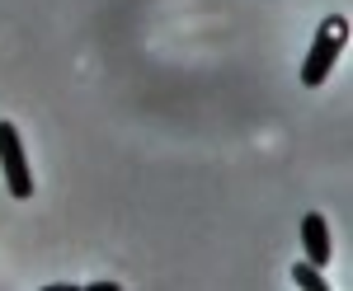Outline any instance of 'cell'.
<instances>
[{
	"instance_id": "obj_2",
	"label": "cell",
	"mask_w": 353,
	"mask_h": 291,
	"mask_svg": "<svg viewBox=\"0 0 353 291\" xmlns=\"http://www.w3.org/2000/svg\"><path fill=\"white\" fill-rule=\"evenodd\" d=\"M0 169H5V184H10V197H33V174H28L24 160V136L14 122H0Z\"/></svg>"
},
{
	"instance_id": "obj_3",
	"label": "cell",
	"mask_w": 353,
	"mask_h": 291,
	"mask_svg": "<svg viewBox=\"0 0 353 291\" xmlns=\"http://www.w3.org/2000/svg\"><path fill=\"white\" fill-rule=\"evenodd\" d=\"M301 249H306V263H316V268L330 263V226L321 212L301 216Z\"/></svg>"
},
{
	"instance_id": "obj_4",
	"label": "cell",
	"mask_w": 353,
	"mask_h": 291,
	"mask_svg": "<svg viewBox=\"0 0 353 291\" xmlns=\"http://www.w3.org/2000/svg\"><path fill=\"white\" fill-rule=\"evenodd\" d=\"M292 287H301V291H330L325 277L316 272V263H297V268H292Z\"/></svg>"
},
{
	"instance_id": "obj_1",
	"label": "cell",
	"mask_w": 353,
	"mask_h": 291,
	"mask_svg": "<svg viewBox=\"0 0 353 291\" xmlns=\"http://www.w3.org/2000/svg\"><path fill=\"white\" fill-rule=\"evenodd\" d=\"M344 43H349V19H344V14H330L325 24L316 28V43H311V52L301 61V85H306V89H316V85L330 80L334 61L344 52Z\"/></svg>"
}]
</instances>
